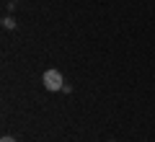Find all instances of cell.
I'll list each match as a JSON object with an SVG mask.
<instances>
[{"label":"cell","mask_w":155,"mask_h":142,"mask_svg":"<svg viewBox=\"0 0 155 142\" xmlns=\"http://www.w3.org/2000/svg\"><path fill=\"white\" fill-rule=\"evenodd\" d=\"M41 83H44L47 91H62L65 88V83H62V75L57 70H47L44 78H41Z\"/></svg>","instance_id":"1"},{"label":"cell","mask_w":155,"mask_h":142,"mask_svg":"<svg viewBox=\"0 0 155 142\" xmlns=\"http://www.w3.org/2000/svg\"><path fill=\"white\" fill-rule=\"evenodd\" d=\"M0 142H16V140H13V137H3Z\"/></svg>","instance_id":"3"},{"label":"cell","mask_w":155,"mask_h":142,"mask_svg":"<svg viewBox=\"0 0 155 142\" xmlns=\"http://www.w3.org/2000/svg\"><path fill=\"white\" fill-rule=\"evenodd\" d=\"M3 26H5V28H13V26H16V21H13V18H5V21H3Z\"/></svg>","instance_id":"2"}]
</instances>
